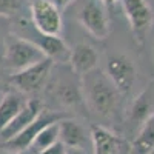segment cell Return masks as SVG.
Instances as JSON below:
<instances>
[{
  "label": "cell",
  "mask_w": 154,
  "mask_h": 154,
  "mask_svg": "<svg viewBox=\"0 0 154 154\" xmlns=\"http://www.w3.org/2000/svg\"><path fill=\"white\" fill-rule=\"evenodd\" d=\"M152 149H154V116L140 126L134 139L136 154H149Z\"/></svg>",
  "instance_id": "17"
},
{
  "label": "cell",
  "mask_w": 154,
  "mask_h": 154,
  "mask_svg": "<svg viewBox=\"0 0 154 154\" xmlns=\"http://www.w3.org/2000/svg\"><path fill=\"white\" fill-rule=\"evenodd\" d=\"M60 140V136H59V122H54L48 126H45L43 130L37 134L34 143H32V148L38 152L51 145H54L56 142Z\"/></svg>",
  "instance_id": "18"
},
{
  "label": "cell",
  "mask_w": 154,
  "mask_h": 154,
  "mask_svg": "<svg viewBox=\"0 0 154 154\" xmlns=\"http://www.w3.org/2000/svg\"><path fill=\"white\" fill-rule=\"evenodd\" d=\"M82 86L85 103L91 111L102 117H111L117 111L120 93L116 89V86L105 72H102L100 69H94L89 74L83 75Z\"/></svg>",
  "instance_id": "1"
},
{
  "label": "cell",
  "mask_w": 154,
  "mask_h": 154,
  "mask_svg": "<svg viewBox=\"0 0 154 154\" xmlns=\"http://www.w3.org/2000/svg\"><path fill=\"white\" fill-rule=\"evenodd\" d=\"M53 66L54 62L46 57L32 66H28L19 72L11 74V83L20 93H35L49 80Z\"/></svg>",
  "instance_id": "6"
},
{
  "label": "cell",
  "mask_w": 154,
  "mask_h": 154,
  "mask_svg": "<svg viewBox=\"0 0 154 154\" xmlns=\"http://www.w3.org/2000/svg\"><path fill=\"white\" fill-rule=\"evenodd\" d=\"M106 75L120 94H128L136 83L137 69L126 54H114L106 60Z\"/></svg>",
  "instance_id": "5"
},
{
  "label": "cell",
  "mask_w": 154,
  "mask_h": 154,
  "mask_svg": "<svg viewBox=\"0 0 154 154\" xmlns=\"http://www.w3.org/2000/svg\"><path fill=\"white\" fill-rule=\"evenodd\" d=\"M59 136H60V142L66 148L82 149L86 143V133L83 126L74 119L65 117L59 122Z\"/></svg>",
  "instance_id": "14"
},
{
  "label": "cell",
  "mask_w": 154,
  "mask_h": 154,
  "mask_svg": "<svg viewBox=\"0 0 154 154\" xmlns=\"http://www.w3.org/2000/svg\"><path fill=\"white\" fill-rule=\"evenodd\" d=\"M46 59L43 51L31 40H26L17 34L11 35L6 40L5 46V63L9 71L14 74L28 66H32L35 63Z\"/></svg>",
  "instance_id": "2"
},
{
  "label": "cell",
  "mask_w": 154,
  "mask_h": 154,
  "mask_svg": "<svg viewBox=\"0 0 154 154\" xmlns=\"http://www.w3.org/2000/svg\"><path fill=\"white\" fill-rule=\"evenodd\" d=\"M65 154H83V151L79 148H66Z\"/></svg>",
  "instance_id": "23"
},
{
  "label": "cell",
  "mask_w": 154,
  "mask_h": 154,
  "mask_svg": "<svg viewBox=\"0 0 154 154\" xmlns=\"http://www.w3.org/2000/svg\"><path fill=\"white\" fill-rule=\"evenodd\" d=\"M65 151H66V146L59 140V142H56L54 145H51V146H48V148H45L42 151H38L37 154H65Z\"/></svg>",
  "instance_id": "20"
},
{
  "label": "cell",
  "mask_w": 154,
  "mask_h": 154,
  "mask_svg": "<svg viewBox=\"0 0 154 154\" xmlns=\"http://www.w3.org/2000/svg\"><path fill=\"white\" fill-rule=\"evenodd\" d=\"M42 111H43V105L38 99L26 100V103H25V106L22 108V111L8 123V126L3 131H0V140H2V142H8V140H11L12 137H16L28 125H31L38 117V114H40Z\"/></svg>",
  "instance_id": "9"
},
{
  "label": "cell",
  "mask_w": 154,
  "mask_h": 154,
  "mask_svg": "<svg viewBox=\"0 0 154 154\" xmlns=\"http://www.w3.org/2000/svg\"><path fill=\"white\" fill-rule=\"evenodd\" d=\"M0 154H23V152H5L3 151V152H0Z\"/></svg>",
  "instance_id": "24"
},
{
  "label": "cell",
  "mask_w": 154,
  "mask_h": 154,
  "mask_svg": "<svg viewBox=\"0 0 154 154\" xmlns=\"http://www.w3.org/2000/svg\"><path fill=\"white\" fill-rule=\"evenodd\" d=\"M37 35L38 38L32 40V43H35L40 48L48 59H51L53 62H60V63L69 62L71 49L68 48V45L60 35H43L40 32H37Z\"/></svg>",
  "instance_id": "12"
},
{
  "label": "cell",
  "mask_w": 154,
  "mask_h": 154,
  "mask_svg": "<svg viewBox=\"0 0 154 154\" xmlns=\"http://www.w3.org/2000/svg\"><path fill=\"white\" fill-rule=\"evenodd\" d=\"M152 116H154V100L151 91L146 89L142 94H139L131 103L130 111H128V120L131 125L142 126Z\"/></svg>",
  "instance_id": "15"
},
{
  "label": "cell",
  "mask_w": 154,
  "mask_h": 154,
  "mask_svg": "<svg viewBox=\"0 0 154 154\" xmlns=\"http://www.w3.org/2000/svg\"><path fill=\"white\" fill-rule=\"evenodd\" d=\"M23 8V0H0V17H12Z\"/></svg>",
  "instance_id": "19"
},
{
  "label": "cell",
  "mask_w": 154,
  "mask_h": 154,
  "mask_svg": "<svg viewBox=\"0 0 154 154\" xmlns=\"http://www.w3.org/2000/svg\"><path fill=\"white\" fill-rule=\"evenodd\" d=\"M119 2H120V0H100V5L105 6L106 9H111V8H114L116 5H117Z\"/></svg>",
  "instance_id": "22"
},
{
  "label": "cell",
  "mask_w": 154,
  "mask_h": 154,
  "mask_svg": "<svg viewBox=\"0 0 154 154\" xmlns=\"http://www.w3.org/2000/svg\"><path fill=\"white\" fill-rule=\"evenodd\" d=\"M69 65H71V71L74 74H77L79 77H83L91 71L97 69L99 54L91 45L77 43L74 48H71Z\"/></svg>",
  "instance_id": "10"
},
{
  "label": "cell",
  "mask_w": 154,
  "mask_h": 154,
  "mask_svg": "<svg viewBox=\"0 0 154 154\" xmlns=\"http://www.w3.org/2000/svg\"><path fill=\"white\" fill-rule=\"evenodd\" d=\"M94 154H120L122 152V142L108 128L100 125H91L89 128Z\"/></svg>",
  "instance_id": "11"
},
{
  "label": "cell",
  "mask_w": 154,
  "mask_h": 154,
  "mask_svg": "<svg viewBox=\"0 0 154 154\" xmlns=\"http://www.w3.org/2000/svg\"><path fill=\"white\" fill-rule=\"evenodd\" d=\"M66 116L57 112V111H48L43 108V111L38 114V117L28 125L22 133H19L16 137H12L8 142H3V148L5 152H25L29 146H32L34 140L37 137V134L40 133L45 126L54 123V122H60L62 119H65Z\"/></svg>",
  "instance_id": "3"
},
{
  "label": "cell",
  "mask_w": 154,
  "mask_h": 154,
  "mask_svg": "<svg viewBox=\"0 0 154 154\" xmlns=\"http://www.w3.org/2000/svg\"><path fill=\"white\" fill-rule=\"evenodd\" d=\"M31 20L35 31L43 35H60L63 31L62 12L51 0H32Z\"/></svg>",
  "instance_id": "4"
},
{
  "label": "cell",
  "mask_w": 154,
  "mask_h": 154,
  "mask_svg": "<svg viewBox=\"0 0 154 154\" xmlns=\"http://www.w3.org/2000/svg\"><path fill=\"white\" fill-rule=\"evenodd\" d=\"M2 96H3V94H2V93H0V100H2Z\"/></svg>",
  "instance_id": "25"
},
{
  "label": "cell",
  "mask_w": 154,
  "mask_h": 154,
  "mask_svg": "<svg viewBox=\"0 0 154 154\" xmlns=\"http://www.w3.org/2000/svg\"><path fill=\"white\" fill-rule=\"evenodd\" d=\"M53 94L60 105L69 106V108H79L85 102L82 88L69 79L56 80L53 85Z\"/></svg>",
  "instance_id": "13"
},
{
  "label": "cell",
  "mask_w": 154,
  "mask_h": 154,
  "mask_svg": "<svg viewBox=\"0 0 154 154\" xmlns=\"http://www.w3.org/2000/svg\"><path fill=\"white\" fill-rule=\"evenodd\" d=\"M25 100L19 93H6L0 100V131H3L8 123L16 117L25 106Z\"/></svg>",
  "instance_id": "16"
},
{
  "label": "cell",
  "mask_w": 154,
  "mask_h": 154,
  "mask_svg": "<svg viewBox=\"0 0 154 154\" xmlns=\"http://www.w3.org/2000/svg\"><path fill=\"white\" fill-rule=\"evenodd\" d=\"M149 154H154V149H152V151H151V152H149Z\"/></svg>",
  "instance_id": "26"
},
{
  "label": "cell",
  "mask_w": 154,
  "mask_h": 154,
  "mask_svg": "<svg viewBox=\"0 0 154 154\" xmlns=\"http://www.w3.org/2000/svg\"><path fill=\"white\" fill-rule=\"evenodd\" d=\"M120 2L134 38L142 43L154 22V12L149 3L146 0H120Z\"/></svg>",
  "instance_id": "7"
},
{
  "label": "cell",
  "mask_w": 154,
  "mask_h": 154,
  "mask_svg": "<svg viewBox=\"0 0 154 154\" xmlns=\"http://www.w3.org/2000/svg\"><path fill=\"white\" fill-rule=\"evenodd\" d=\"M80 25L97 40H105L111 34V23L105 9L94 0L86 2L77 14Z\"/></svg>",
  "instance_id": "8"
},
{
  "label": "cell",
  "mask_w": 154,
  "mask_h": 154,
  "mask_svg": "<svg viewBox=\"0 0 154 154\" xmlns=\"http://www.w3.org/2000/svg\"><path fill=\"white\" fill-rule=\"evenodd\" d=\"M51 2H53V3H54V5H56V6L60 9V11H62V9L68 8V6H69L72 2H74V0H51Z\"/></svg>",
  "instance_id": "21"
}]
</instances>
